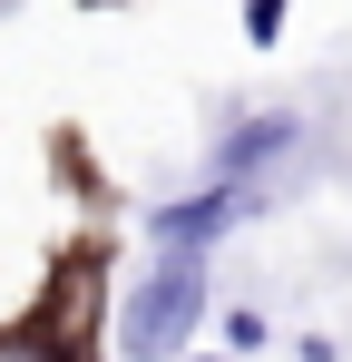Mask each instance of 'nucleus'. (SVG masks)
<instances>
[{"label": "nucleus", "instance_id": "f257e3e1", "mask_svg": "<svg viewBox=\"0 0 352 362\" xmlns=\"http://www.w3.org/2000/svg\"><path fill=\"white\" fill-rule=\"evenodd\" d=\"M196 313H206V245H167V264L127 294V333H117V353L127 362H167L186 333H196Z\"/></svg>", "mask_w": 352, "mask_h": 362}, {"label": "nucleus", "instance_id": "f03ea898", "mask_svg": "<svg viewBox=\"0 0 352 362\" xmlns=\"http://www.w3.org/2000/svg\"><path fill=\"white\" fill-rule=\"evenodd\" d=\"M245 216H254V177H216V186H196V196H176V206H157L147 235L157 245H216L225 226H245Z\"/></svg>", "mask_w": 352, "mask_h": 362}, {"label": "nucleus", "instance_id": "7ed1b4c3", "mask_svg": "<svg viewBox=\"0 0 352 362\" xmlns=\"http://www.w3.org/2000/svg\"><path fill=\"white\" fill-rule=\"evenodd\" d=\"M284 137H293V118H254V127H235V137H225V157H216V177H245V167H264Z\"/></svg>", "mask_w": 352, "mask_h": 362}, {"label": "nucleus", "instance_id": "20e7f679", "mask_svg": "<svg viewBox=\"0 0 352 362\" xmlns=\"http://www.w3.org/2000/svg\"><path fill=\"white\" fill-rule=\"evenodd\" d=\"M0 362H69V343L40 333V323H20V333H0Z\"/></svg>", "mask_w": 352, "mask_h": 362}, {"label": "nucleus", "instance_id": "39448f33", "mask_svg": "<svg viewBox=\"0 0 352 362\" xmlns=\"http://www.w3.org/2000/svg\"><path fill=\"white\" fill-rule=\"evenodd\" d=\"M245 40H254V49L284 40V0H245Z\"/></svg>", "mask_w": 352, "mask_h": 362}, {"label": "nucleus", "instance_id": "423d86ee", "mask_svg": "<svg viewBox=\"0 0 352 362\" xmlns=\"http://www.w3.org/2000/svg\"><path fill=\"white\" fill-rule=\"evenodd\" d=\"M225 343H235V353H264V313H254V303L225 313Z\"/></svg>", "mask_w": 352, "mask_h": 362}]
</instances>
